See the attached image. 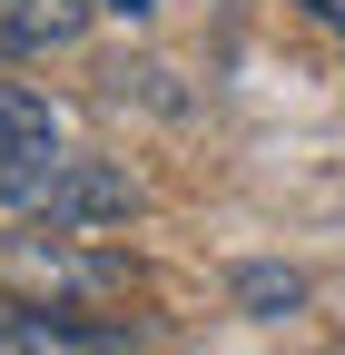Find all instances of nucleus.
<instances>
[{"mask_svg": "<svg viewBox=\"0 0 345 355\" xmlns=\"http://www.w3.org/2000/svg\"><path fill=\"white\" fill-rule=\"evenodd\" d=\"M0 296H20L30 316H89V306L128 296V257L69 227H10L0 237Z\"/></svg>", "mask_w": 345, "mask_h": 355, "instance_id": "1", "label": "nucleus"}, {"mask_svg": "<svg viewBox=\"0 0 345 355\" xmlns=\"http://www.w3.org/2000/svg\"><path fill=\"white\" fill-rule=\"evenodd\" d=\"M296 10H306L316 30H335V40H345V0H296Z\"/></svg>", "mask_w": 345, "mask_h": 355, "instance_id": "7", "label": "nucleus"}, {"mask_svg": "<svg viewBox=\"0 0 345 355\" xmlns=\"http://www.w3.org/2000/svg\"><path fill=\"white\" fill-rule=\"evenodd\" d=\"M237 296H247V306H267V316H276V306H296L306 286H296V277H276V266H247V277H237Z\"/></svg>", "mask_w": 345, "mask_h": 355, "instance_id": "6", "label": "nucleus"}, {"mask_svg": "<svg viewBox=\"0 0 345 355\" xmlns=\"http://www.w3.org/2000/svg\"><path fill=\"white\" fill-rule=\"evenodd\" d=\"M60 128L50 109L30 99V89H0V207H30L39 188H50V168H60Z\"/></svg>", "mask_w": 345, "mask_h": 355, "instance_id": "3", "label": "nucleus"}, {"mask_svg": "<svg viewBox=\"0 0 345 355\" xmlns=\"http://www.w3.org/2000/svg\"><path fill=\"white\" fill-rule=\"evenodd\" d=\"M30 217L39 227H69V237H99V227H118V217H139V178L109 168V158H60L50 188L30 198Z\"/></svg>", "mask_w": 345, "mask_h": 355, "instance_id": "2", "label": "nucleus"}, {"mask_svg": "<svg viewBox=\"0 0 345 355\" xmlns=\"http://www.w3.org/2000/svg\"><path fill=\"white\" fill-rule=\"evenodd\" d=\"M99 20V0H10V40L20 50H60V40H79Z\"/></svg>", "mask_w": 345, "mask_h": 355, "instance_id": "5", "label": "nucleus"}, {"mask_svg": "<svg viewBox=\"0 0 345 355\" xmlns=\"http://www.w3.org/2000/svg\"><path fill=\"white\" fill-rule=\"evenodd\" d=\"M109 336H89V326H69V316H0V355H99Z\"/></svg>", "mask_w": 345, "mask_h": 355, "instance_id": "4", "label": "nucleus"}, {"mask_svg": "<svg viewBox=\"0 0 345 355\" xmlns=\"http://www.w3.org/2000/svg\"><path fill=\"white\" fill-rule=\"evenodd\" d=\"M99 10H109V20H148L158 0H99Z\"/></svg>", "mask_w": 345, "mask_h": 355, "instance_id": "8", "label": "nucleus"}]
</instances>
